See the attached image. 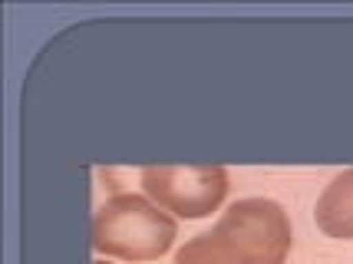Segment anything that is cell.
Masks as SVG:
<instances>
[{"label": "cell", "mask_w": 353, "mask_h": 264, "mask_svg": "<svg viewBox=\"0 0 353 264\" xmlns=\"http://www.w3.org/2000/svg\"><path fill=\"white\" fill-rule=\"evenodd\" d=\"M288 212L271 199H241L212 232L188 238L175 264H284L291 254Z\"/></svg>", "instance_id": "6da1fadb"}, {"label": "cell", "mask_w": 353, "mask_h": 264, "mask_svg": "<svg viewBox=\"0 0 353 264\" xmlns=\"http://www.w3.org/2000/svg\"><path fill=\"white\" fill-rule=\"evenodd\" d=\"M175 238H179L175 218L132 192L106 199L92 221V248L103 251L106 258H123V261H155L175 245Z\"/></svg>", "instance_id": "7a4b0ae2"}, {"label": "cell", "mask_w": 353, "mask_h": 264, "mask_svg": "<svg viewBox=\"0 0 353 264\" xmlns=\"http://www.w3.org/2000/svg\"><path fill=\"white\" fill-rule=\"evenodd\" d=\"M142 188L159 208L179 218H205L228 195V172L221 165H149Z\"/></svg>", "instance_id": "3957f363"}, {"label": "cell", "mask_w": 353, "mask_h": 264, "mask_svg": "<svg viewBox=\"0 0 353 264\" xmlns=\"http://www.w3.org/2000/svg\"><path fill=\"white\" fill-rule=\"evenodd\" d=\"M314 218H317V228L327 238L350 241L353 238V169L340 172L337 179L323 188V195L317 199V208H314Z\"/></svg>", "instance_id": "277c9868"}, {"label": "cell", "mask_w": 353, "mask_h": 264, "mask_svg": "<svg viewBox=\"0 0 353 264\" xmlns=\"http://www.w3.org/2000/svg\"><path fill=\"white\" fill-rule=\"evenodd\" d=\"M96 264H109V261H96Z\"/></svg>", "instance_id": "5b68a950"}]
</instances>
